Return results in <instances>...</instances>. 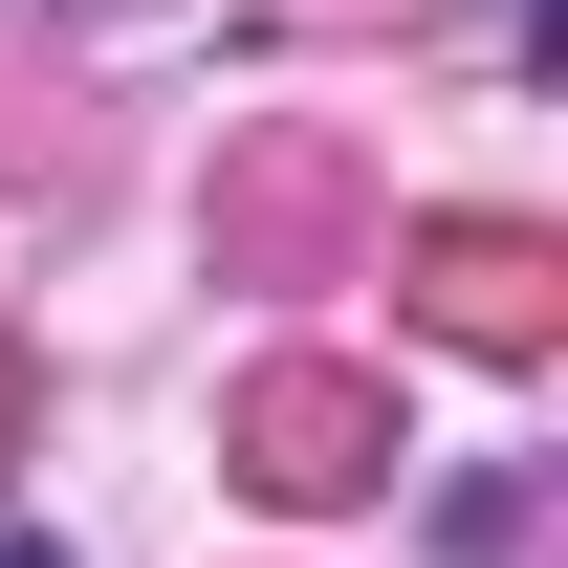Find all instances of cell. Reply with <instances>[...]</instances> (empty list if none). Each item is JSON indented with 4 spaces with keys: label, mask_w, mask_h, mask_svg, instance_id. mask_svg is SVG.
Returning <instances> with one entry per match:
<instances>
[{
    "label": "cell",
    "mask_w": 568,
    "mask_h": 568,
    "mask_svg": "<svg viewBox=\"0 0 568 568\" xmlns=\"http://www.w3.org/2000/svg\"><path fill=\"white\" fill-rule=\"evenodd\" d=\"M0 568H67V547H44V525H0Z\"/></svg>",
    "instance_id": "obj_1"
}]
</instances>
